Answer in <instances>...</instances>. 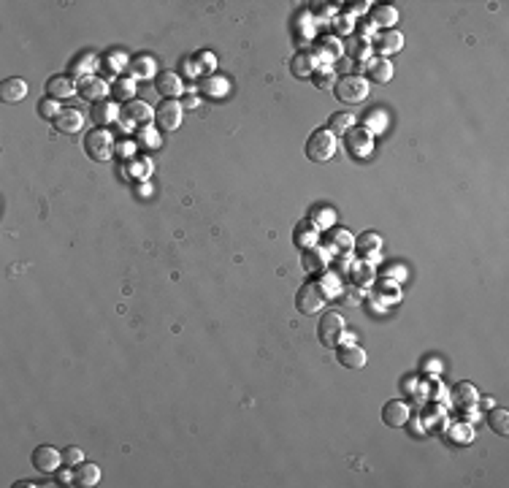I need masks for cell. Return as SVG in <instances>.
Returning <instances> with one entry per match:
<instances>
[{"mask_svg": "<svg viewBox=\"0 0 509 488\" xmlns=\"http://www.w3.org/2000/svg\"><path fill=\"white\" fill-rule=\"evenodd\" d=\"M488 423H490V429L496 431V434L507 437L509 434V412L504 410V407H493V410L488 412Z\"/></svg>", "mask_w": 509, "mask_h": 488, "instance_id": "32", "label": "cell"}, {"mask_svg": "<svg viewBox=\"0 0 509 488\" xmlns=\"http://www.w3.org/2000/svg\"><path fill=\"white\" fill-rule=\"evenodd\" d=\"M352 122H355V117L347 115V112H339V115H331L328 119V131L334 133V136H344L350 128H352Z\"/></svg>", "mask_w": 509, "mask_h": 488, "instance_id": "35", "label": "cell"}, {"mask_svg": "<svg viewBox=\"0 0 509 488\" xmlns=\"http://www.w3.org/2000/svg\"><path fill=\"white\" fill-rule=\"evenodd\" d=\"M33 466L38 469V472H44V475H52L60 469V464H62V453L52 448V445H38L35 451H33Z\"/></svg>", "mask_w": 509, "mask_h": 488, "instance_id": "9", "label": "cell"}, {"mask_svg": "<svg viewBox=\"0 0 509 488\" xmlns=\"http://www.w3.org/2000/svg\"><path fill=\"white\" fill-rule=\"evenodd\" d=\"M325 304H328V290L320 280L304 283L295 293V307L304 315H320V310H325Z\"/></svg>", "mask_w": 509, "mask_h": 488, "instance_id": "1", "label": "cell"}, {"mask_svg": "<svg viewBox=\"0 0 509 488\" xmlns=\"http://www.w3.org/2000/svg\"><path fill=\"white\" fill-rule=\"evenodd\" d=\"M155 90L163 95V101L166 98H179L184 90H182V79H179V74H173V71H157V76H155Z\"/></svg>", "mask_w": 509, "mask_h": 488, "instance_id": "14", "label": "cell"}, {"mask_svg": "<svg viewBox=\"0 0 509 488\" xmlns=\"http://www.w3.org/2000/svg\"><path fill=\"white\" fill-rule=\"evenodd\" d=\"M344 149H347V155L350 158H358V160H363L371 155V149H374V136L368 133L366 128H350L347 133H344Z\"/></svg>", "mask_w": 509, "mask_h": 488, "instance_id": "7", "label": "cell"}, {"mask_svg": "<svg viewBox=\"0 0 509 488\" xmlns=\"http://www.w3.org/2000/svg\"><path fill=\"white\" fill-rule=\"evenodd\" d=\"M114 136L106 131V128H95V131H89L85 136V152L89 160H95V163H106V160H112L114 155Z\"/></svg>", "mask_w": 509, "mask_h": 488, "instance_id": "2", "label": "cell"}, {"mask_svg": "<svg viewBox=\"0 0 509 488\" xmlns=\"http://www.w3.org/2000/svg\"><path fill=\"white\" fill-rule=\"evenodd\" d=\"M368 8H371L368 0H363V3H350V11H352V14H366Z\"/></svg>", "mask_w": 509, "mask_h": 488, "instance_id": "42", "label": "cell"}, {"mask_svg": "<svg viewBox=\"0 0 509 488\" xmlns=\"http://www.w3.org/2000/svg\"><path fill=\"white\" fill-rule=\"evenodd\" d=\"M453 402L460 407V410H472L474 404L480 402V391L472 385V382H458L453 388Z\"/></svg>", "mask_w": 509, "mask_h": 488, "instance_id": "28", "label": "cell"}, {"mask_svg": "<svg viewBox=\"0 0 509 488\" xmlns=\"http://www.w3.org/2000/svg\"><path fill=\"white\" fill-rule=\"evenodd\" d=\"M95 65H98V58H95L92 52H82V55H76V58L71 60L68 71H71V76H76V79L82 82V79H87V76H92Z\"/></svg>", "mask_w": 509, "mask_h": 488, "instance_id": "26", "label": "cell"}, {"mask_svg": "<svg viewBox=\"0 0 509 488\" xmlns=\"http://www.w3.org/2000/svg\"><path fill=\"white\" fill-rule=\"evenodd\" d=\"M182 117H184V106L176 101V98H166L157 109H155V122L160 131H176L182 125Z\"/></svg>", "mask_w": 509, "mask_h": 488, "instance_id": "8", "label": "cell"}, {"mask_svg": "<svg viewBox=\"0 0 509 488\" xmlns=\"http://www.w3.org/2000/svg\"><path fill=\"white\" fill-rule=\"evenodd\" d=\"M336 155V136L328 128H317L307 139V158L311 163H325Z\"/></svg>", "mask_w": 509, "mask_h": 488, "instance_id": "3", "label": "cell"}, {"mask_svg": "<svg viewBox=\"0 0 509 488\" xmlns=\"http://www.w3.org/2000/svg\"><path fill=\"white\" fill-rule=\"evenodd\" d=\"M128 74H130V79H149V76H157L155 60L149 58V55H136V58L128 62Z\"/></svg>", "mask_w": 509, "mask_h": 488, "instance_id": "27", "label": "cell"}, {"mask_svg": "<svg viewBox=\"0 0 509 488\" xmlns=\"http://www.w3.org/2000/svg\"><path fill=\"white\" fill-rule=\"evenodd\" d=\"M55 125L60 133H79L82 125H85V115H82L79 109H74V106H65V109L57 115Z\"/></svg>", "mask_w": 509, "mask_h": 488, "instance_id": "18", "label": "cell"}, {"mask_svg": "<svg viewBox=\"0 0 509 488\" xmlns=\"http://www.w3.org/2000/svg\"><path fill=\"white\" fill-rule=\"evenodd\" d=\"M293 242H295L298 247H304V250L317 247V242H320V230L314 228L309 220H304V223H298V228H295V233H293Z\"/></svg>", "mask_w": 509, "mask_h": 488, "instance_id": "30", "label": "cell"}, {"mask_svg": "<svg viewBox=\"0 0 509 488\" xmlns=\"http://www.w3.org/2000/svg\"><path fill=\"white\" fill-rule=\"evenodd\" d=\"M114 90H117V95H119V98L128 103V101H133L136 85H133V79H130V76H128V79H122V76H119V79L114 82Z\"/></svg>", "mask_w": 509, "mask_h": 488, "instance_id": "38", "label": "cell"}, {"mask_svg": "<svg viewBox=\"0 0 509 488\" xmlns=\"http://www.w3.org/2000/svg\"><path fill=\"white\" fill-rule=\"evenodd\" d=\"M79 95L85 98V101H92V103H98V101H106V95H109V82H103V79H98V76H87L79 82Z\"/></svg>", "mask_w": 509, "mask_h": 488, "instance_id": "15", "label": "cell"}, {"mask_svg": "<svg viewBox=\"0 0 509 488\" xmlns=\"http://www.w3.org/2000/svg\"><path fill=\"white\" fill-rule=\"evenodd\" d=\"M25 95H28V82H25V79L11 76V79H3V82H0V101H3V103H17V101H22Z\"/></svg>", "mask_w": 509, "mask_h": 488, "instance_id": "21", "label": "cell"}, {"mask_svg": "<svg viewBox=\"0 0 509 488\" xmlns=\"http://www.w3.org/2000/svg\"><path fill=\"white\" fill-rule=\"evenodd\" d=\"M314 68H317V62H314V55L311 52H298L295 58L290 60V71H293V76H311L314 74Z\"/></svg>", "mask_w": 509, "mask_h": 488, "instance_id": "31", "label": "cell"}, {"mask_svg": "<svg viewBox=\"0 0 509 488\" xmlns=\"http://www.w3.org/2000/svg\"><path fill=\"white\" fill-rule=\"evenodd\" d=\"M304 266H307V271H322L328 266V253L322 247H309L304 253Z\"/></svg>", "mask_w": 509, "mask_h": 488, "instance_id": "33", "label": "cell"}, {"mask_svg": "<svg viewBox=\"0 0 509 488\" xmlns=\"http://www.w3.org/2000/svg\"><path fill=\"white\" fill-rule=\"evenodd\" d=\"M366 74L371 82H377V85H385V82H390L393 79V65H390V60L388 58H374L366 62Z\"/></svg>", "mask_w": 509, "mask_h": 488, "instance_id": "24", "label": "cell"}, {"mask_svg": "<svg viewBox=\"0 0 509 488\" xmlns=\"http://www.w3.org/2000/svg\"><path fill=\"white\" fill-rule=\"evenodd\" d=\"M361 128H366L371 136L385 133V128H388V112H385V109H379V106H374L371 112L363 115V125H361Z\"/></svg>", "mask_w": 509, "mask_h": 488, "instance_id": "29", "label": "cell"}, {"mask_svg": "<svg viewBox=\"0 0 509 488\" xmlns=\"http://www.w3.org/2000/svg\"><path fill=\"white\" fill-rule=\"evenodd\" d=\"M368 14H371V25H377L382 30H393V25L398 22V11L393 6H388V3H377V6L371 3Z\"/></svg>", "mask_w": 509, "mask_h": 488, "instance_id": "17", "label": "cell"}, {"mask_svg": "<svg viewBox=\"0 0 509 488\" xmlns=\"http://www.w3.org/2000/svg\"><path fill=\"white\" fill-rule=\"evenodd\" d=\"M119 112H122V109H119L114 101H109V98H106V101H98V103H92V112H89V115H92V119H95V125H98V128H106L109 122L119 119Z\"/></svg>", "mask_w": 509, "mask_h": 488, "instance_id": "23", "label": "cell"}, {"mask_svg": "<svg viewBox=\"0 0 509 488\" xmlns=\"http://www.w3.org/2000/svg\"><path fill=\"white\" fill-rule=\"evenodd\" d=\"M155 119V109L149 106V103H144V101H128L125 106H122V112H119V122L125 125V128H149V122Z\"/></svg>", "mask_w": 509, "mask_h": 488, "instance_id": "5", "label": "cell"}, {"mask_svg": "<svg viewBox=\"0 0 509 488\" xmlns=\"http://www.w3.org/2000/svg\"><path fill=\"white\" fill-rule=\"evenodd\" d=\"M152 136H157V133H155V131H149V128H144V131H139V142L141 144H157V139H152Z\"/></svg>", "mask_w": 509, "mask_h": 488, "instance_id": "41", "label": "cell"}, {"mask_svg": "<svg viewBox=\"0 0 509 488\" xmlns=\"http://www.w3.org/2000/svg\"><path fill=\"white\" fill-rule=\"evenodd\" d=\"M309 223L317 230L334 228V223H336V209H334V206H325V203H317V206H311Z\"/></svg>", "mask_w": 509, "mask_h": 488, "instance_id": "25", "label": "cell"}, {"mask_svg": "<svg viewBox=\"0 0 509 488\" xmlns=\"http://www.w3.org/2000/svg\"><path fill=\"white\" fill-rule=\"evenodd\" d=\"M334 95L341 103H363L368 98V79L358 76V74H347V76L336 79Z\"/></svg>", "mask_w": 509, "mask_h": 488, "instance_id": "4", "label": "cell"}, {"mask_svg": "<svg viewBox=\"0 0 509 488\" xmlns=\"http://www.w3.org/2000/svg\"><path fill=\"white\" fill-rule=\"evenodd\" d=\"M409 415H412L409 404L401 402V399H390V402L382 407V421H385L388 426H393V429L406 426V423H409Z\"/></svg>", "mask_w": 509, "mask_h": 488, "instance_id": "11", "label": "cell"}, {"mask_svg": "<svg viewBox=\"0 0 509 488\" xmlns=\"http://www.w3.org/2000/svg\"><path fill=\"white\" fill-rule=\"evenodd\" d=\"M62 112V106H60V101L55 98H44V101H38V115L44 117V119H57V115Z\"/></svg>", "mask_w": 509, "mask_h": 488, "instance_id": "36", "label": "cell"}, {"mask_svg": "<svg viewBox=\"0 0 509 488\" xmlns=\"http://www.w3.org/2000/svg\"><path fill=\"white\" fill-rule=\"evenodd\" d=\"M355 250L361 253V258L363 260H377L379 258V253H382V239H379V233L366 230V233L355 242Z\"/></svg>", "mask_w": 509, "mask_h": 488, "instance_id": "22", "label": "cell"}, {"mask_svg": "<svg viewBox=\"0 0 509 488\" xmlns=\"http://www.w3.org/2000/svg\"><path fill=\"white\" fill-rule=\"evenodd\" d=\"M198 92H203L206 98H225L230 92V82L220 74H212V76H203L198 82Z\"/></svg>", "mask_w": 509, "mask_h": 488, "instance_id": "20", "label": "cell"}, {"mask_svg": "<svg viewBox=\"0 0 509 488\" xmlns=\"http://www.w3.org/2000/svg\"><path fill=\"white\" fill-rule=\"evenodd\" d=\"M101 483V466L92 464V461H82L74 466V475H71V486H82L92 488Z\"/></svg>", "mask_w": 509, "mask_h": 488, "instance_id": "12", "label": "cell"}, {"mask_svg": "<svg viewBox=\"0 0 509 488\" xmlns=\"http://www.w3.org/2000/svg\"><path fill=\"white\" fill-rule=\"evenodd\" d=\"M196 103H198L196 95H184V103H182V106H196Z\"/></svg>", "mask_w": 509, "mask_h": 488, "instance_id": "44", "label": "cell"}, {"mask_svg": "<svg viewBox=\"0 0 509 488\" xmlns=\"http://www.w3.org/2000/svg\"><path fill=\"white\" fill-rule=\"evenodd\" d=\"M450 437L455 442H460V445H469V442H474V429L469 423H455L450 429Z\"/></svg>", "mask_w": 509, "mask_h": 488, "instance_id": "37", "label": "cell"}, {"mask_svg": "<svg viewBox=\"0 0 509 488\" xmlns=\"http://www.w3.org/2000/svg\"><path fill=\"white\" fill-rule=\"evenodd\" d=\"M344 328H347V323H344V317L339 312H325V315L320 317L317 337H320V342L325 347H339L341 337H344Z\"/></svg>", "mask_w": 509, "mask_h": 488, "instance_id": "6", "label": "cell"}, {"mask_svg": "<svg viewBox=\"0 0 509 488\" xmlns=\"http://www.w3.org/2000/svg\"><path fill=\"white\" fill-rule=\"evenodd\" d=\"M325 247L331 250V253H336V255H347V253H352L355 250V239H352V233L344 228H328V236H325Z\"/></svg>", "mask_w": 509, "mask_h": 488, "instance_id": "13", "label": "cell"}, {"mask_svg": "<svg viewBox=\"0 0 509 488\" xmlns=\"http://www.w3.org/2000/svg\"><path fill=\"white\" fill-rule=\"evenodd\" d=\"M371 47L377 49L379 58L396 55V52H401V47H404V35H401V30H382V33L374 35V44Z\"/></svg>", "mask_w": 509, "mask_h": 488, "instance_id": "10", "label": "cell"}, {"mask_svg": "<svg viewBox=\"0 0 509 488\" xmlns=\"http://www.w3.org/2000/svg\"><path fill=\"white\" fill-rule=\"evenodd\" d=\"M198 60H200V62H203V65H206V71H212V68H214V58H212L209 52H200Z\"/></svg>", "mask_w": 509, "mask_h": 488, "instance_id": "43", "label": "cell"}, {"mask_svg": "<svg viewBox=\"0 0 509 488\" xmlns=\"http://www.w3.org/2000/svg\"><path fill=\"white\" fill-rule=\"evenodd\" d=\"M382 274H385V280H390V283H401V280H406V266H401V263H390Z\"/></svg>", "mask_w": 509, "mask_h": 488, "instance_id": "40", "label": "cell"}, {"mask_svg": "<svg viewBox=\"0 0 509 488\" xmlns=\"http://www.w3.org/2000/svg\"><path fill=\"white\" fill-rule=\"evenodd\" d=\"M74 92H79V87L74 85L71 76H60V74H55V76L46 79V95L55 98V101H60V98H71Z\"/></svg>", "mask_w": 509, "mask_h": 488, "instance_id": "19", "label": "cell"}, {"mask_svg": "<svg viewBox=\"0 0 509 488\" xmlns=\"http://www.w3.org/2000/svg\"><path fill=\"white\" fill-rule=\"evenodd\" d=\"M336 358H339L341 367H347V369H363L368 361L366 350L358 345H339V353H336Z\"/></svg>", "mask_w": 509, "mask_h": 488, "instance_id": "16", "label": "cell"}, {"mask_svg": "<svg viewBox=\"0 0 509 488\" xmlns=\"http://www.w3.org/2000/svg\"><path fill=\"white\" fill-rule=\"evenodd\" d=\"M82 461H85L82 448L71 445V448H65V451H62V464H65V466H76V464H82Z\"/></svg>", "mask_w": 509, "mask_h": 488, "instance_id": "39", "label": "cell"}, {"mask_svg": "<svg viewBox=\"0 0 509 488\" xmlns=\"http://www.w3.org/2000/svg\"><path fill=\"white\" fill-rule=\"evenodd\" d=\"M311 82H314V87H320V90H334V85H336V71L331 65H320V68H314Z\"/></svg>", "mask_w": 509, "mask_h": 488, "instance_id": "34", "label": "cell"}]
</instances>
